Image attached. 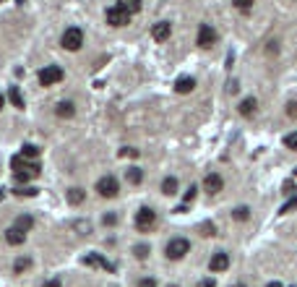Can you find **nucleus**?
Returning <instances> with one entry per match:
<instances>
[{"instance_id":"obj_1","label":"nucleus","mask_w":297,"mask_h":287,"mask_svg":"<svg viewBox=\"0 0 297 287\" xmlns=\"http://www.w3.org/2000/svg\"><path fill=\"white\" fill-rule=\"evenodd\" d=\"M188 253H190V240L188 238H172L164 248V256L170 258V261H180V258H185Z\"/></svg>"},{"instance_id":"obj_2","label":"nucleus","mask_w":297,"mask_h":287,"mask_svg":"<svg viewBox=\"0 0 297 287\" xmlns=\"http://www.w3.org/2000/svg\"><path fill=\"white\" fill-rule=\"evenodd\" d=\"M156 225V211L151 206H141L136 211V230L138 233H151Z\"/></svg>"},{"instance_id":"obj_3","label":"nucleus","mask_w":297,"mask_h":287,"mask_svg":"<svg viewBox=\"0 0 297 287\" xmlns=\"http://www.w3.org/2000/svg\"><path fill=\"white\" fill-rule=\"evenodd\" d=\"M97 193L102 199H115L120 193V183L115 175H102V178L97 180Z\"/></svg>"},{"instance_id":"obj_4","label":"nucleus","mask_w":297,"mask_h":287,"mask_svg":"<svg viewBox=\"0 0 297 287\" xmlns=\"http://www.w3.org/2000/svg\"><path fill=\"white\" fill-rule=\"evenodd\" d=\"M60 44H63L66 50H71V52L81 50V44H83V32L78 29V26H68V29L63 32V37H60Z\"/></svg>"},{"instance_id":"obj_5","label":"nucleus","mask_w":297,"mask_h":287,"mask_svg":"<svg viewBox=\"0 0 297 287\" xmlns=\"http://www.w3.org/2000/svg\"><path fill=\"white\" fill-rule=\"evenodd\" d=\"M63 79H66V71L60 66H44L39 71V84L42 86H55V84H60Z\"/></svg>"},{"instance_id":"obj_6","label":"nucleus","mask_w":297,"mask_h":287,"mask_svg":"<svg viewBox=\"0 0 297 287\" xmlns=\"http://www.w3.org/2000/svg\"><path fill=\"white\" fill-rule=\"evenodd\" d=\"M107 24L110 26H125V24H131V13L125 11V8H120V5H112V8H107Z\"/></svg>"},{"instance_id":"obj_7","label":"nucleus","mask_w":297,"mask_h":287,"mask_svg":"<svg viewBox=\"0 0 297 287\" xmlns=\"http://www.w3.org/2000/svg\"><path fill=\"white\" fill-rule=\"evenodd\" d=\"M198 47H203V50H209L211 47V44H214L217 42V32H214V26H211V24H201L198 26Z\"/></svg>"},{"instance_id":"obj_8","label":"nucleus","mask_w":297,"mask_h":287,"mask_svg":"<svg viewBox=\"0 0 297 287\" xmlns=\"http://www.w3.org/2000/svg\"><path fill=\"white\" fill-rule=\"evenodd\" d=\"M209 269H211V274L227 272V269H229V256H227L224 251H217L214 256H211V261H209Z\"/></svg>"},{"instance_id":"obj_9","label":"nucleus","mask_w":297,"mask_h":287,"mask_svg":"<svg viewBox=\"0 0 297 287\" xmlns=\"http://www.w3.org/2000/svg\"><path fill=\"white\" fill-rule=\"evenodd\" d=\"M83 264L86 266H94V269H105V272H115V266L107 261L102 253H86L83 256Z\"/></svg>"},{"instance_id":"obj_10","label":"nucleus","mask_w":297,"mask_h":287,"mask_svg":"<svg viewBox=\"0 0 297 287\" xmlns=\"http://www.w3.org/2000/svg\"><path fill=\"white\" fill-rule=\"evenodd\" d=\"M203 188H206V193H219L222 188H224V180H222V175L219 172H209L206 178H203Z\"/></svg>"},{"instance_id":"obj_11","label":"nucleus","mask_w":297,"mask_h":287,"mask_svg":"<svg viewBox=\"0 0 297 287\" xmlns=\"http://www.w3.org/2000/svg\"><path fill=\"white\" fill-rule=\"evenodd\" d=\"M170 34H172L170 21H156V24L151 26V37H154L156 42H167V40H170Z\"/></svg>"},{"instance_id":"obj_12","label":"nucleus","mask_w":297,"mask_h":287,"mask_svg":"<svg viewBox=\"0 0 297 287\" xmlns=\"http://www.w3.org/2000/svg\"><path fill=\"white\" fill-rule=\"evenodd\" d=\"M193 89H196V79H190V76H180L175 81V91L178 94H190Z\"/></svg>"},{"instance_id":"obj_13","label":"nucleus","mask_w":297,"mask_h":287,"mask_svg":"<svg viewBox=\"0 0 297 287\" xmlns=\"http://www.w3.org/2000/svg\"><path fill=\"white\" fill-rule=\"evenodd\" d=\"M256 107H258L256 97H245V99L237 105V113L243 115V118H250V115H256Z\"/></svg>"},{"instance_id":"obj_14","label":"nucleus","mask_w":297,"mask_h":287,"mask_svg":"<svg viewBox=\"0 0 297 287\" xmlns=\"http://www.w3.org/2000/svg\"><path fill=\"white\" fill-rule=\"evenodd\" d=\"M24 240H26V233H21L18 227H8L5 230V243L8 246H24Z\"/></svg>"},{"instance_id":"obj_15","label":"nucleus","mask_w":297,"mask_h":287,"mask_svg":"<svg viewBox=\"0 0 297 287\" xmlns=\"http://www.w3.org/2000/svg\"><path fill=\"white\" fill-rule=\"evenodd\" d=\"M55 113H58V118H73V115H76V105H73L71 99H68V102L63 99V102H58Z\"/></svg>"},{"instance_id":"obj_16","label":"nucleus","mask_w":297,"mask_h":287,"mask_svg":"<svg viewBox=\"0 0 297 287\" xmlns=\"http://www.w3.org/2000/svg\"><path fill=\"white\" fill-rule=\"evenodd\" d=\"M66 196H68V204H71V206H78V204L86 201V191H83V188H68Z\"/></svg>"},{"instance_id":"obj_17","label":"nucleus","mask_w":297,"mask_h":287,"mask_svg":"<svg viewBox=\"0 0 297 287\" xmlns=\"http://www.w3.org/2000/svg\"><path fill=\"white\" fill-rule=\"evenodd\" d=\"M13 227H18L21 233H29V230L34 227V217L32 214H18L16 222H13Z\"/></svg>"},{"instance_id":"obj_18","label":"nucleus","mask_w":297,"mask_h":287,"mask_svg":"<svg viewBox=\"0 0 297 287\" xmlns=\"http://www.w3.org/2000/svg\"><path fill=\"white\" fill-rule=\"evenodd\" d=\"M8 99H11L13 107L24 110V94H21V89H18V86H11V89H8Z\"/></svg>"},{"instance_id":"obj_19","label":"nucleus","mask_w":297,"mask_h":287,"mask_svg":"<svg viewBox=\"0 0 297 287\" xmlns=\"http://www.w3.org/2000/svg\"><path fill=\"white\" fill-rule=\"evenodd\" d=\"M125 180L131 183V186H138V183L144 180V170L141 167H128L125 170Z\"/></svg>"},{"instance_id":"obj_20","label":"nucleus","mask_w":297,"mask_h":287,"mask_svg":"<svg viewBox=\"0 0 297 287\" xmlns=\"http://www.w3.org/2000/svg\"><path fill=\"white\" fill-rule=\"evenodd\" d=\"M162 193L164 196H175V193H178V178H172V175L164 178L162 180Z\"/></svg>"},{"instance_id":"obj_21","label":"nucleus","mask_w":297,"mask_h":287,"mask_svg":"<svg viewBox=\"0 0 297 287\" xmlns=\"http://www.w3.org/2000/svg\"><path fill=\"white\" fill-rule=\"evenodd\" d=\"M117 5H120V8H125V11L133 16V13L141 11V5H144V3H141V0H117Z\"/></svg>"},{"instance_id":"obj_22","label":"nucleus","mask_w":297,"mask_h":287,"mask_svg":"<svg viewBox=\"0 0 297 287\" xmlns=\"http://www.w3.org/2000/svg\"><path fill=\"white\" fill-rule=\"evenodd\" d=\"M29 266H32V258H29V256H18L16 261H13V272H16V274H24Z\"/></svg>"},{"instance_id":"obj_23","label":"nucleus","mask_w":297,"mask_h":287,"mask_svg":"<svg viewBox=\"0 0 297 287\" xmlns=\"http://www.w3.org/2000/svg\"><path fill=\"white\" fill-rule=\"evenodd\" d=\"M21 157H24V160H37V157H39V146H37V144H24L21 146Z\"/></svg>"},{"instance_id":"obj_24","label":"nucleus","mask_w":297,"mask_h":287,"mask_svg":"<svg viewBox=\"0 0 297 287\" xmlns=\"http://www.w3.org/2000/svg\"><path fill=\"white\" fill-rule=\"evenodd\" d=\"M232 219H237V222H248V219H250V209H248V206H237V209H232Z\"/></svg>"},{"instance_id":"obj_25","label":"nucleus","mask_w":297,"mask_h":287,"mask_svg":"<svg viewBox=\"0 0 297 287\" xmlns=\"http://www.w3.org/2000/svg\"><path fill=\"white\" fill-rule=\"evenodd\" d=\"M13 193H16V196H26V199H34V196H37V193H39V191H37V188H32V186H18V188H13Z\"/></svg>"},{"instance_id":"obj_26","label":"nucleus","mask_w":297,"mask_h":287,"mask_svg":"<svg viewBox=\"0 0 297 287\" xmlns=\"http://www.w3.org/2000/svg\"><path fill=\"white\" fill-rule=\"evenodd\" d=\"M133 253H136V258H138V261H144V258H146L148 253H151V248H148V246H144V243H138V246L133 248Z\"/></svg>"},{"instance_id":"obj_27","label":"nucleus","mask_w":297,"mask_h":287,"mask_svg":"<svg viewBox=\"0 0 297 287\" xmlns=\"http://www.w3.org/2000/svg\"><path fill=\"white\" fill-rule=\"evenodd\" d=\"M198 230H201V235H203V238H211V235H217V227L211 225V222H203V225H198Z\"/></svg>"},{"instance_id":"obj_28","label":"nucleus","mask_w":297,"mask_h":287,"mask_svg":"<svg viewBox=\"0 0 297 287\" xmlns=\"http://www.w3.org/2000/svg\"><path fill=\"white\" fill-rule=\"evenodd\" d=\"M284 146H287V149H295V152H297V131L284 136Z\"/></svg>"},{"instance_id":"obj_29","label":"nucleus","mask_w":297,"mask_h":287,"mask_svg":"<svg viewBox=\"0 0 297 287\" xmlns=\"http://www.w3.org/2000/svg\"><path fill=\"white\" fill-rule=\"evenodd\" d=\"M256 0H232V5L240 8V11H248V8H253Z\"/></svg>"},{"instance_id":"obj_30","label":"nucleus","mask_w":297,"mask_h":287,"mask_svg":"<svg viewBox=\"0 0 297 287\" xmlns=\"http://www.w3.org/2000/svg\"><path fill=\"white\" fill-rule=\"evenodd\" d=\"M102 225H105V227H115L117 225V214H112V211L105 214V217H102Z\"/></svg>"},{"instance_id":"obj_31","label":"nucleus","mask_w":297,"mask_h":287,"mask_svg":"<svg viewBox=\"0 0 297 287\" xmlns=\"http://www.w3.org/2000/svg\"><path fill=\"white\" fill-rule=\"evenodd\" d=\"M297 209V196L295 199H290V201H287L284 204V206H282V211H279V214H290V211H295Z\"/></svg>"},{"instance_id":"obj_32","label":"nucleus","mask_w":297,"mask_h":287,"mask_svg":"<svg viewBox=\"0 0 297 287\" xmlns=\"http://www.w3.org/2000/svg\"><path fill=\"white\" fill-rule=\"evenodd\" d=\"M13 175H16V180H18V183H24V186L32 180V172H26V170H24V172H13Z\"/></svg>"},{"instance_id":"obj_33","label":"nucleus","mask_w":297,"mask_h":287,"mask_svg":"<svg viewBox=\"0 0 297 287\" xmlns=\"http://www.w3.org/2000/svg\"><path fill=\"white\" fill-rule=\"evenodd\" d=\"M196 193H198V188H196V186H190L188 191H185V204H193V199H196Z\"/></svg>"},{"instance_id":"obj_34","label":"nucleus","mask_w":297,"mask_h":287,"mask_svg":"<svg viewBox=\"0 0 297 287\" xmlns=\"http://www.w3.org/2000/svg\"><path fill=\"white\" fill-rule=\"evenodd\" d=\"M141 152L138 149H133V146H125V149H120V157H138Z\"/></svg>"},{"instance_id":"obj_35","label":"nucleus","mask_w":297,"mask_h":287,"mask_svg":"<svg viewBox=\"0 0 297 287\" xmlns=\"http://www.w3.org/2000/svg\"><path fill=\"white\" fill-rule=\"evenodd\" d=\"M138 287H156V280L154 277H144V280H138Z\"/></svg>"},{"instance_id":"obj_36","label":"nucleus","mask_w":297,"mask_h":287,"mask_svg":"<svg viewBox=\"0 0 297 287\" xmlns=\"http://www.w3.org/2000/svg\"><path fill=\"white\" fill-rule=\"evenodd\" d=\"M282 191H284V193H295V191H297V188H295V180H284Z\"/></svg>"},{"instance_id":"obj_37","label":"nucleus","mask_w":297,"mask_h":287,"mask_svg":"<svg viewBox=\"0 0 297 287\" xmlns=\"http://www.w3.org/2000/svg\"><path fill=\"white\" fill-rule=\"evenodd\" d=\"M287 115L297 118V102H290V105H287Z\"/></svg>"},{"instance_id":"obj_38","label":"nucleus","mask_w":297,"mask_h":287,"mask_svg":"<svg viewBox=\"0 0 297 287\" xmlns=\"http://www.w3.org/2000/svg\"><path fill=\"white\" fill-rule=\"evenodd\" d=\"M198 287H217V282L211 280V277H206V280H201V282H198Z\"/></svg>"},{"instance_id":"obj_39","label":"nucleus","mask_w":297,"mask_h":287,"mask_svg":"<svg viewBox=\"0 0 297 287\" xmlns=\"http://www.w3.org/2000/svg\"><path fill=\"white\" fill-rule=\"evenodd\" d=\"M42 287H60V280H50V282H44Z\"/></svg>"},{"instance_id":"obj_40","label":"nucleus","mask_w":297,"mask_h":287,"mask_svg":"<svg viewBox=\"0 0 297 287\" xmlns=\"http://www.w3.org/2000/svg\"><path fill=\"white\" fill-rule=\"evenodd\" d=\"M266 287H282V282H268Z\"/></svg>"},{"instance_id":"obj_41","label":"nucleus","mask_w":297,"mask_h":287,"mask_svg":"<svg viewBox=\"0 0 297 287\" xmlns=\"http://www.w3.org/2000/svg\"><path fill=\"white\" fill-rule=\"evenodd\" d=\"M3 105H5V97H3V94H0V110H3Z\"/></svg>"},{"instance_id":"obj_42","label":"nucleus","mask_w":297,"mask_h":287,"mask_svg":"<svg viewBox=\"0 0 297 287\" xmlns=\"http://www.w3.org/2000/svg\"><path fill=\"white\" fill-rule=\"evenodd\" d=\"M3 199H5V191H3V188H0V201H3Z\"/></svg>"},{"instance_id":"obj_43","label":"nucleus","mask_w":297,"mask_h":287,"mask_svg":"<svg viewBox=\"0 0 297 287\" xmlns=\"http://www.w3.org/2000/svg\"><path fill=\"white\" fill-rule=\"evenodd\" d=\"M232 287H248V285H243V282H237V285H232Z\"/></svg>"},{"instance_id":"obj_44","label":"nucleus","mask_w":297,"mask_h":287,"mask_svg":"<svg viewBox=\"0 0 297 287\" xmlns=\"http://www.w3.org/2000/svg\"><path fill=\"white\" fill-rule=\"evenodd\" d=\"M295 178H297V170H295Z\"/></svg>"},{"instance_id":"obj_45","label":"nucleus","mask_w":297,"mask_h":287,"mask_svg":"<svg viewBox=\"0 0 297 287\" xmlns=\"http://www.w3.org/2000/svg\"><path fill=\"white\" fill-rule=\"evenodd\" d=\"M170 287H178V285H170Z\"/></svg>"},{"instance_id":"obj_46","label":"nucleus","mask_w":297,"mask_h":287,"mask_svg":"<svg viewBox=\"0 0 297 287\" xmlns=\"http://www.w3.org/2000/svg\"><path fill=\"white\" fill-rule=\"evenodd\" d=\"M0 3H5V0H0Z\"/></svg>"}]
</instances>
